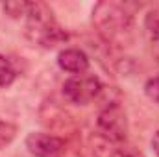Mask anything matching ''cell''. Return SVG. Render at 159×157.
<instances>
[{"label": "cell", "instance_id": "cell-5", "mask_svg": "<svg viewBox=\"0 0 159 157\" xmlns=\"http://www.w3.org/2000/svg\"><path fill=\"white\" fill-rule=\"evenodd\" d=\"M26 148L35 157H63L65 141L50 133L34 131L26 137Z\"/></svg>", "mask_w": 159, "mask_h": 157}, {"label": "cell", "instance_id": "cell-4", "mask_svg": "<svg viewBox=\"0 0 159 157\" xmlns=\"http://www.w3.org/2000/svg\"><path fill=\"white\" fill-rule=\"evenodd\" d=\"M102 92V81L93 74H78L63 83V96L76 105H87Z\"/></svg>", "mask_w": 159, "mask_h": 157}, {"label": "cell", "instance_id": "cell-3", "mask_svg": "<svg viewBox=\"0 0 159 157\" xmlns=\"http://www.w3.org/2000/svg\"><path fill=\"white\" fill-rule=\"evenodd\" d=\"M96 126L100 131V137H104L109 142H117L122 144L128 139V131H129V124H128V115L122 109V105L111 102L107 104L96 118Z\"/></svg>", "mask_w": 159, "mask_h": 157}, {"label": "cell", "instance_id": "cell-1", "mask_svg": "<svg viewBox=\"0 0 159 157\" xmlns=\"http://www.w3.org/2000/svg\"><path fill=\"white\" fill-rule=\"evenodd\" d=\"M93 24L111 46L124 48L133 43V15L126 4L98 2L93 9Z\"/></svg>", "mask_w": 159, "mask_h": 157}, {"label": "cell", "instance_id": "cell-10", "mask_svg": "<svg viewBox=\"0 0 159 157\" xmlns=\"http://www.w3.org/2000/svg\"><path fill=\"white\" fill-rule=\"evenodd\" d=\"M17 137V126L7 120H0V150L11 144Z\"/></svg>", "mask_w": 159, "mask_h": 157}, {"label": "cell", "instance_id": "cell-6", "mask_svg": "<svg viewBox=\"0 0 159 157\" xmlns=\"http://www.w3.org/2000/svg\"><path fill=\"white\" fill-rule=\"evenodd\" d=\"M57 65L61 70L78 76L89 70V57L85 52H81L78 48H65L57 56Z\"/></svg>", "mask_w": 159, "mask_h": 157}, {"label": "cell", "instance_id": "cell-11", "mask_svg": "<svg viewBox=\"0 0 159 157\" xmlns=\"http://www.w3.org/2000/svg\"><path fill=\"white\" fill-rule=\"evenodd\" d=\"M144 92H146V96H148L152 102L159 104V74L154 76V78H150L144 83Z\"/></svg>", "mask_w": 159, "mask_h": 157}, {"label": "cell", "instance_id": "cell-2", "mask_svg": "<svg viewBox=\"0 0 159 157\" xmlns=\"http://www.w3.org/2000/svg\"><path fill=\"white\" fill-rule=\"evenodd\" d=\"M26 19V35L34 44L50 50L69 39L67 32L56 22L50 7L41 2H26V11L22 15Z\"/></svg>", "mask_w": 159, "mask_h": 157}, {"label": "cell", "instance_id": "cell-7", "mask_svg": "<svg viewBox=\"0 0 159 157\" xmlns=\"http://www.w3.org/2000/svg\"><path fill=\"white\" fill-rule=\"evenodd\" d=\"M93 152L96 157H143L139 152H135L131 146H126L124 142L117 144V142H109L104 137H94L93 139Z\"/></svg>", "mask_w": 159, "mask_h": 157}, {"label": "cell", "instance_id": "cell-12", "mask_svg": "<svg viewBox=\"0 0 159 157\" xmlns=\"http://www.w3.org/2000/svg\"><path fill=\"white\" fill-rule=\"evenodd\" d=\"M152 148H154L156 155L159 157V131H156V133H154V137H152Z\"/></svg>", "mask_w": 159, "mask_h": 157}, {"label": "cell", "instance_id": "cell-9", "mask_svg": "<svg viewBox=\"0 0 159 157\" xmlns=\"http://www.w3.org/2000/svg\"><path fill=\"white\" fill-rule=\"evenodd\" d=\"M17 78V72L11 65V61L0 54V87H9Z\"/></svg>", "mask_w": 159, "mask_h": 157}, {"label": "cell", "instance_id": "cell-8", "mask_svg": "<svg viewBox=\"0 0 159 157\" xmlns=\"http://www.w3.org/2000/svg\"><path fill=\"white\" fill-rule=\"evenodd\" d=\"M144 30H146V37L150 43V50H152L154 57L159 61V9H154L148 13Z\"/></svg>", "mask_w": 159, "mask_h": 157}]
</instances>
